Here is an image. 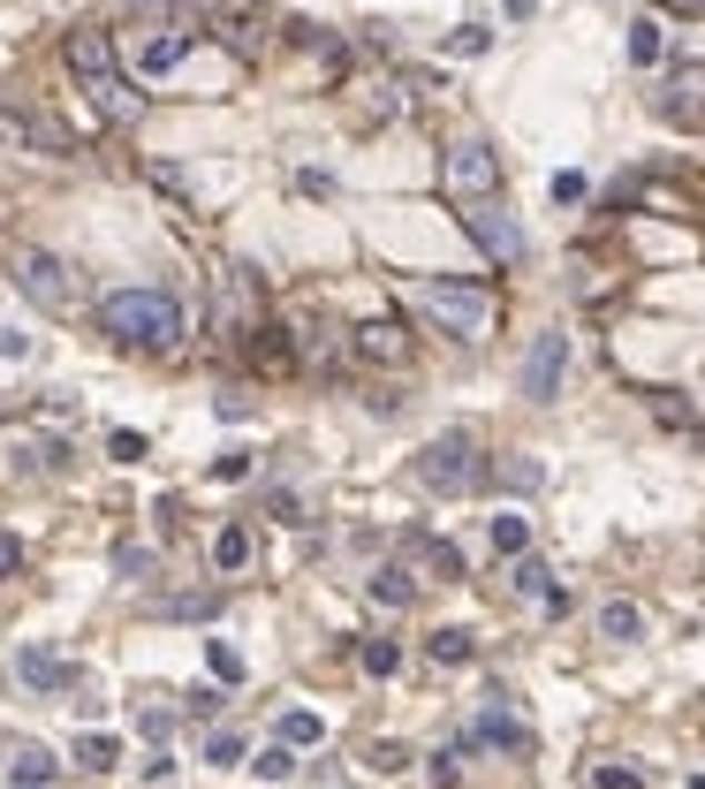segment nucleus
Wrapping results in <instances>:
<instances>
[{"label": "nucleus", "mask_w": 705, "mask_h": 789, "mask_svg": "<svg viewBox=\"0 0 705 789\" xmlns=\"http://www.w3.org/2000/svg\"><path fill=\"white\" fill-rule=\"evenodd\" d=\"M508 585H516L524 600H554V570H546L539 555H516V570H508Z\"/></svg>", "instance_id": "f3484780"}, {"label": "nucleus", "mask_w": 705, "mask_h": 789, "mask_svg": "<svg viewBox=\"0 0 705 789\" xmlns=\"http://www.w3.org/2000/svg\"><path fill=\"white\" fill-rule=\"evenodd\" d=\"M532 547V525L524 517H494V555H524Z\"/></svg>", "instance_id": "cd10ccee"}, {"label": "nucleus", "mask_w": 705, "mask_h": 789, "mask_svg": "<svg viewBox=\"0 0 705 789\" xmlns=\"http://www.w3.org/2000/svg\"><path fill=\"white\" fill-rule=\"evenodd\" d=\"M250 471H258V456H250V448H228V456L212 463V479H250Z\"/></svg>", "instance_id": "72a5a7b5"}, {"label": "nucleus", "mask_w": 705, "mask_h": 789, "mask_svg": "<svg viewBox=\"0 0 705 789\" xmlns=\"http://www.w3.org/2000/svg\"><path fill=\"white\" fill-rule=\"evenodd\" d=\"M61 61L77 69L83 84H91V77H107V69H115V31H91V23H83V31H69Z\"/></svg>", "instance_id": "9d476101"}, {"label": "nucleus", "mask_w": 705, "mask_h": 789, "mask_svg": "<svg viewBox=\"0 0 705 789\" xmlns=\"http://www.w3.org/2000/svg\"><path fill=\"white\" fill-rule=\"evenodd\" d=\"M206 668H212V683H244V653L220 646V638H206Z\"/></svg>", "instance_id": "4be33fe9"}, {"label": "nucleus", "mask_w": 705, "mask_h": 789, "mask_svg": "<svg viewBox=\"0 0 705 789\" xmlns=\"http://www.w3.org/2000/svg\"><path fill=\"white\" fill-rule=\"evenodd\" d=\"M274 737H281L289 751H304V745H319V737H327V721H319V713H281V721H274Z\"/></svg>", "instance_id": "a211bd4d"}, {"label": "nucleus", "mask_w": 705, "mask_h": 789, "mask_svg": "<svg viewBox=\"0 0 705 789\" xmlns=\"http://www.w3.org/2000/svg\"><path fill=\"white\" fill-rule=\"evenodd\" d=\"M212 562H220V577H236V570L250 562V531H244V525H228L220 539H212Z\"/></svg>", "instance_id": "6ab92c4d"}, {"label": "nucleus", "mask_w": 705, "mask_h": 789, "mask_svg": "<svg viewBox=\"0 0 705 789\" xmlns=\"http://www.w3.org/2000/svg\"><path fill=\"white\" fill-rule=\"evenodd\" d=\"M440 182L456 190L463 206H478V198H494V182H500V160L478 144V137H463V144H448V160H440Z\"/></svg>", "instance_id": "0eeeda50"}, {"label": "nucleus", "mask_w": 705, "mask_h": 789, "mask_svg": "<svg viewBox=\"0 0 705 789\" xmlns=\"http://www.w3.org/2000/svg\"><path fill=\"white\" fill-rule=\"evenodd\" d=\"M403 759H410V751H403V745H373V767H379V775H395Z\"/></svg>", "instance_id": "ea45409f"}, {"label": "nucleus", "mask_w": 705, "mask_h": 789, "mask_svg": "<svg viewBox=\"0 0 705 789\" xmlns=\"http://www.w3.org/2000/svg\"><path fill=\"white\" fill-rule=\"evenodd\" d=\"M175 615H182V622H206V615H220V592H182Z\"/></svg>", "instance_id": "7c9ffc66"}, {"label": "nucleus", "mask_w": 705, "mask_h": 789, "mask_svg": "<svg viewBox=\"0 0 705 789\" xmlns=\"http://www.w3.org/2000/svg\"><path fill=\"white\" fill-rule=\"evenodd\" d=\"M500 486H516V493H539V486H546V463H532V456H508V463H500Z\"/></svg>", "instance_id": "412c9836"}, {"label": "nucleus", "mask_w": 705, "mask_h": 789, "mask_svg": "<svg viewBox=\"0 0 705 789\" xmlns=\"http://www.w3.org/2000/svg\"><path fill=\"white\" fill-rule=\"evenodd\" d=\"M417 311L433 327H448L456 342H486L494 319H500V297L486 281H417Z\"/></svg>", "instance_id": "f03ea898"}, {"label": "nucleus", "mask_w": 705, "mask_h": 789, "mask_svg": "<svg viewBox=\"0 0 705 789\" xmlns=\"http://www.w3.org/2000/svg\"><path fill=\"white\" fill-rule=\"evenodd\" d=\"M250 767H258V782H289V775H296V751H289V745L250 751Z\"/></svg>", "instance_id": "393cba45"}, {"label": "nucleus", "mask_w": 705, "mask_h": 789, "mask_svg": "<svg viewBox=\"0 0 705 789\" xmlns=\"http://www.w3.org/2000/svg\"><path fill=\"white\" fill-rule=\"evenodd\" d=\"M486 479V463H478V440L463 433H440L433 440V448H417V486H425V493H448V501H456V493H470V486Z\"/></svg>", "instance_id": "7ed1b4c3"}, {"label": "nucleus", "mask_w": 705, "mask_h": 789, "mask_svg": "<svg viewBox=\"0 0 705 789\" xmlns=\"http://www.w3.org/2000/svg\"><path fill=\"white\" fill-rule=\"evenodd\" d=\"M592 789H645L637 767H592Z\"/></svg>", "instance_id": "473e14b6"}, {"label": "nucleus", "mask_w": 705, "mask_h": 789, "mask_svg": "<svg viewBox=\"0 0 705 789\" xmlns=\"http://www.w3.org/2000/svg\"><path fill=\"white\" fill-rule=\"evenodd\" d=\"M31 350V334H16V327H0V357H23Z\"/></svg>", "instance_id": "a19ab883"}, {"label": "nucleus", "mask_w": 705, "mask_h": 789, "mask_svg": "<svg viewBox=\"0 0 705 789\" xmlns=\"http://www.w3.org/2000/svg\"><path fill=\"white\" fill-rule=\"evenodd\" d=\"M212 334H220V342H250V334H266V304H258V281H250L244 266L212 281Z\"/></svg>", "instance_id": "39448f33"}, {"label": "nucleus", "mask_w": 705, "mask_h": 789, "mask_svg": "<svg viewBox=\"0 0 705 789\" xmlns=\"http://www.w3.org/2000/svg\"><path fill=\"white\" fill-rule=\"evenodd\" d=\"M16 281H23V297L31 304H46V311H61L69 297H77V281H69V266L53 259V251H31V259L16 266Z\"/></svg>", "instance_id": "1a4fd4ad"}, {"label": "nucleus", "mask_w": 705, "mask_h": 789, "mask_svg": "<svg viewBox=\"0 0 705 789\" xmlns=\"http://www.w3.org/2000/svg\"><path fill=\"white\" fill-rule=\"evenodd\" d=\"M266 509H274V517H281V525H304V501H296V493H274V501H266Z\"/></svg>", "instance_id": "58836bf2"}, {"label": "nucleus", "mask_w": 705, "mask_h": 789, "mask_svg": "<svg viewBox=\"0 0 705 789\" xmlns=\"http://www.w3.org/2000/svg\"><path fill=\"white\" fill-rule=\"evenodd\" d=\"M463 228H470V243L500 266V273H516V266L532 259V236L516 228V213H500L494 198H478V206H463Z\"/></svg>", "instance_id": "423d86ee"}, {"label": "nucleus", "mask_w": 705, "mask_h": 789, "mask_svg": "<svg viewBox=\"0 0 705 789\" xmlns=\"http://www.w3.org/2000/svg\"><path fill=\"white\" fill-rule=\"evenodd\" d=\"M206 759H212V767H244L250 745H244V737H228V729H212V737H206Z\"/></svg>", "instance_id": "c85d7f7f"}, {"label": "nucleus", "mask_w": 705, "mask_h": 789, "mask_svg": "<svg viewBox=\"0 0 705 789\" xmlns=\"http://www.w3.org/2000/svg\"><path fill=\"white\" fill-rule=\"evenodd\" d=\"M661 23H629V61H637V69H653V61H661Z\"/></svg>", "instance_id": "a878e982"}, {"label": "nucleus", "mask_w": 705, "mask_h": 789, "mask_svg": "<svg viewBox=\"0 0 705 789\" xmlns=\"http://www.w3.org/2000/svg\"><path fill=\"white\" fill-rule=\"evenodd\" d=\"M599 638L637 646V638H645V615H637V600H607V608H599Z\"/></svg>", "instance_id": "2eb2a0df"}, {"label": "nucleus", "mask_w": 705, "mask_h": 789, "mask_svg": "<svg viewBox=\"0 0 705 789\" xmlns=\"http://www.w3.org/2000/svg\"><path fill=\"white\" fill-rule=\"evenodd\" d=\"M463 745L524 759V751H539V729H532V721L508 706V691H486V706H478V713H470V729H463Z\"/></svg>", "instance_id": "20e7f679"}, {"label": "nucleus", "mask_w": 705, "mask_h": 789, "mask_svg": "<svg viewBox=\"0 0 705 789\" xmlns=\"http://www.w3.org/2000/svg\"><path fill=\"white\" fill-rule=\"evenodd\" d=\"M190 713H198V721H212V713H220V691H212V683H198V691H190Z\"/></svg>", "instance_id": "4c0bfd02"}, {"label": "nucleus", "mask_w": 705, "mask_h": 789, "mask_svg": "<svg viewBox=\"0 0 705 789\" xmlns=\"http://www.w3.org/2000/svg\"><path fill=\"white\" fill-rule=\"evenodd\" d=\"M349 350L373 357V364H410V334H403L395 319H365V327L349 334Z\"/></svg>", "instance_id": "f8f14e48"}, {"label": "nucleus", "mask_w": 705, "mask_h": 789, "mask_svg": "<svg viewBox=\"0 0 705 789\" xmlns=\"http://www.w3.org/2000/svg\"><path fill=\"white\" fill-rule=\"evenodd\" d=\"M175 721H182V713H175V706H137V729H145V737H152V745H167V737H175Z\"/></svg>", "instance_id": "bb28decb"}, {"label": "nucleus", "mask_w": 705, "mask_h": 789, "mask_svg": "<svg viewBox=\"0 0 705 789\" xmlns=\"http://www.w3.org/2000/svg\"><path fill=\"white\" fill-rule=\"evenodd\" d=\"M8 775H16V789H46V782H53V759H46V751H16Z\"/></svg>", "instance_id": "5701e85b"}, {"label": "nucleus", "mask_w": 705, "mask_h": 789, "mask_svg": "<svg viewBox=\"0 0 705 789\" xmlns=\"http://www.w3.org/2000/svg\"><path fill=\"white\" fill-rule=\"evenodd\" d=\"M373 600H379V608H410V600H417V577L403 570V562H387V570L373 577Z\"/></svg>", "instance_id": "dca6fc26"}, {"label": "nucleus", "mask_w": 705, "mask_h": 789, "mask_svg": "<svg viewBox=\"0 0 705 789\" xmlns=\"http://www.w3.org/2000/svg\"><path fill=\"white\" fill-rule=\"evenodd\" d=\"M23 570V539H16V531H0V577H16Z\"/></svg>", "instance_id": "e433bc0d"}, {"label": "nucleus", "mask_w": 705, "mask_h": 789, "mask_svg": "<svg viewBox=\"0 0 705 789\" xmlns=\"http://www.w3.org/2000/svg\"><path fill=\"white\" fill-rule=\"evenodd\" d=\"M115 759H122V745H115V737H77V767H91V775H107Z\"/></svg>", "instance_id": "b1692460"}, {"label": "nucleus", "mask_w": 705, "mask_h": 789, "mask_svg": "<svg viewBox=\"0 0 705 789\" xmlns=\"http://www.w3.org/2000/svg\"><path fill=\"white\" fill-rule=\"evenodd\" d=\"M365 668H373V676H395V668H403V653H395L387 638H373V646H365Z\"/></svg>", "instance_id": "f704fd0d"}, {"label": "nucleus", "mask_w": 705, "mask_h": 789, "mask_svg": "<svg viewBox=\"0 0 705 789\" xmlns=\"http://www.w3.org/2000/svg\"><path fill=\"white\" fill-rule=\"evenodd\" d=\"M16 683H23V691H69L77 668L61 653H46V646H23V653H16Z\"/></svg>", "instance_id": "9b49d317"}, {"label": "nucleus", "mask_w": 705, "mask_h": 789, "mask_svg": "<svg viewBox=\"0 0 705 789\" xmlns=\"http://www.w3.org/2000/svg\"><path fill=\"white\" fill-rule=\"evenodd\" d=\"M562 372H569V334H539L532 357H524V394H532V402H554V394H562Z\"/></svg>", "instance_id": "6e6552de"}, {"label": "nucleus", "mask_w": 705, "mask_h": 789, "mask_svg": "<svg viewBox=\"0 0 705 789\" xmlns=\"http://www.w3.org/2000/svg\"><path fill=\"white\" fill-rule=\"evenodd\" d=\"M675 8H683V16H705V0H675Z\"/></svg>", "instance_id": "79ce46f5"}, {"label": "nucleus", "mask_w": 705, "mask_h": 789, "mask_svg": "<svg viewBox=\"0 0 705 789\" xmlns=\"http://www.w3.org/2000/svg\"><path fill=\"white\" fill-rule=\"evenodd\" d=\"M494 46V31H478V23H463L456 39H448V53H486Z\"/></svg>", "instance_id": "c9c22d12"}, {"label": "nucleus", "mask_w": 705, "mask_h": 789, "mask_svg": "<svg viewBox=\"0 0 705 789\" xmlns=\"http://www.w3.org/2000/svg\"><path fill=\"white\" fill-rule=\"evenodd\" d=\"M91 99H99V114H107V122H122V130H137V122H145V91L122 84L115 69H107V77H91Z\"/></svg>", "instance_id": "ddd939ff"}, {"label": "nucleus", "mask_w": 705, "mask_h": 789, "mask_svg": "<svg viewBox=\"0 0 705 789\" xmlns=\"http://www.w3.org/2000/svg\"><path fill=\"white\" fill-rule=\"evenodd\" d=\"M691 789H705V775H698V782H691Z\"/></svg>", "instance_id": "37998d69"}, {"label": "nucleus", "mask_w": 705, "mask_h": 789, "mask_svg": "<svg viewBox=\"0 0 705 789\" xmlns=\"http://www.w3.org/2000/svg\"><path fill=\"white\" fill-rule=\"evenodd\" d=\"M425 653L440 660V668H463V660L478 653V638H470V630H433V646H425Z\"/></svg>", "instance_id": "aec40b11"}, {"label": "nucleus", "mask_w": 705, "mask_h": 789, "mask_svg": "<svg viewBox=\"0 0 705 789\" xmlns=\"http://www.w3.org/2000/svg\"><path fill=\"white\" fill-rule=\"evenodd\" d=\"M107 456H115V463H145V433H107Z\"/></svg>", "instance_id": "2f4dec72"}, {"label": "nucleus", "mask_w": 705, "mask_h": 789, "mask_svg": "<svg viewBox=\"0 0 705 789\" xmlns=\"http://www.w3.org/2000/svg\"><path fill=\"white\" fill-rule=\"evenodd\" d=\"M99 327H107V342L115 350H182V334H190V311L175 304L167 289H115L107 304H99Z\"/></svg>", "instance_id": "f257e3e1"}, {"label": "nucleus", "mask_w": 705, "mask_h": 789, "mask_svg": "<svg viewBox=\"0 0 705 789\" xmlns=\"http://www.w3.org/2000/svg\"><path fill=\"white\" fill-rule=\"evenodd\" d=\"M115 570H122V577H152V570H160V555H152V547H115Z\"/></svg>", "instance_id": "c756f323"}, {"label": "nucleus", "mask_w": 705, "mask_h": 789, "mask_svg": "<svg viewBox=\"0 0 705 789\" xmlns=\"http://www.w3.org/2000/svg\"><path fill=\"white\" fill-rule=\"evenodd\" d=\"M190 46H198V31H160V39H145L137 46V77H167Z\"/></svg>", "instance_id": "4468645a"}]
</instances>
